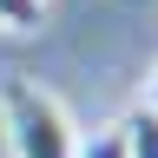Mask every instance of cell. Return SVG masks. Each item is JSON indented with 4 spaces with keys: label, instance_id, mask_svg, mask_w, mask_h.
<instances>
[{
    "label": "cell",
    "instance_id": "3",
    "mask_svg": "<svg viewBox=\"0 0 158 158\" xmlns=\"http://www.w3.org/2000/svg\"><path fill=\"white\" fill-rule=\"evenodd\" d=\"M73 158H125V118L99 125L92 138H73Z\"/></svg>",
    "mask_w": 158,
    "mask_h": 158
},
{
    "label": "cell",
    "instance_id": "4",
    "mask_svg": "<svg viewBox=\"0 0 158 158\" xmlns=\"http://www.w3.org/2000/svg\"><path fill=\"white\" fill-rule=\"evenodd\" d=\"M46 20V0H0V33H33Z\"/></svg>",
    "mask_w": 158,
    "mask_h": 158
},
{
    "label": "cell",
    "instance_id": "2",
    "mask_svg": "<svg viewBox=\"0 0 158 158\" xmlns=\"http://www.w3.org/2000/svg\"><path fill=\"white\" fill-rule=\"evenodd\" d=\"M125 158H158V112L138 106L125 118Z\"/></svg>",
    "mask_w": 158,
    "mask_h": 158
},
{
    "label": "cell",
    "instance_id": "5",
    "mask_svg": "<svg viewBox=\"0 0 158 158\" xmlns=\"http://www.w3.org/2000/svg\"><path fill=\"white\" fill-rule=\"evenodd\" d=\"M145 112H158V66H152V79H145Z\"/></svg>",
    "mask_w": 158,
    "mask_h": 158
},
{
    "label": "cell",
    "instance_id": "1",
    "mask_svg": "<svg viewBox=\"0 0 158 158\" xmlns=\"http://www.w3.org/2000/svg\"><path fill=\"white\" fill-rule=\"evenodd\" d=\"M0 132H7L13 158H73V138H79L66 106L27 73L0 79Z\"/></svg>",
    "mask_w": 158,
    "mask_h": 158
}]
</instances>
